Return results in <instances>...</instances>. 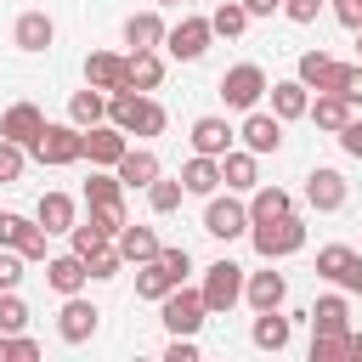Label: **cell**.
<instances>
[{"label": "cell", "instance_id": "6da1fadb", "mask_svg": "<svg viewBox=\"0 0 362 362\" xmlns=\"http://www.w3.org/2000/svg\"><path fill=\"white\" fill-rule=\"evenodd\" d=\"M107 119H113L124 136H164V124H170L164 107H158L147 90H130V85L107 96Z\"/></svg>", "mask_w": 362, "mask_h": 362}, {"label": "cell", "instance_id": "7a4b0ae2", "mask_svg": "<svg viewBox=\"0 0 362 362\" xmlns=\"http://www.w3.org/2000/svg\"><path fill=\"white\" fill-rule=\"evenodd\" d=\"M187 272H192V255H187V249H158L153 260L136 266V294H141V300H164L170 288L187 283Z\"/></svg>", "mask_w": 362, "mask_h": 362}, {"label": "cell", "instance_id": "3957f363", "mask_svg": "<svg viewBox=\"0 0 362 362\" xmlns=\"http://www.w3.org/2000/svg\"><path fill=\"white\" fill-rule=\"evenodd\" d=\"M249 243L260 260H283L294 249H305V226L300 215H277V221H249Z\"/></svg>", "mask_w": 362, "mask_h": 362}, {"label": "cell", "instance_id": "277c9868", "mask_svg": "<svg viewBox=\"0 0 362 362\" xmlns=\"http://www.w3.org/2000/svg\"><path fill=\"white\" fill-rule=\"evenodd\" d=\"M34 158L51 164V170L79 164V158H85V130H79V124H45V130L34 136Z\"/></svg>", "mask_w": 362, "mask_h": 362}, {"label": "cell", "instance_id": "5b68a950", "mask_svg": "<svg viewBox=\"0 0 362 362\" xmlns=\"http://www.w3.org/2000/svg\"><path fill=\"white\" fill-rule=\"evenodd\" d=\"M204 311L215 317V311H232L238 300H243V266H232V260H215L209 272H204Z\"/></svg>", "mask_w": 362, "mask_h": 362}, {"label": "cell", "instance_id": "8992f818", "mask_svg": "<svg viewBox=\"0 0 362 362\" xmlns=\"http://www.w3.org/2000/svg\"><path fill=\"white\" fill-rule=\"evenodd\" d=\"M209 40H215L209 17H181L175 28H164V51H170L175 62H198V57L209 51Z\"/></svg>", "mask_w": 362, "mask_h": 362}, {"label": "cell", "instance_id": "52a82bcc", "mask_svg": "<svg viewBox=\"0 0 362 362\" xmlns=\"http://www.w3.org/2000/svg\"><path fill=\"white\" fill-rule=\"evenodd\" d=\"M158 305H164V328H170V334H198V328H204V317H209L198 288H170Z\"/></svg>", "mask_w": 362, "mask_h": 362}, {"label": "cell", "instance_id": "ba28073f", "mask_svg": "<svg viewBox=\"0 0 362 362\" xmlns=\"http://www.w3.org/2000/svg\"><path fill=\"white\" fill-rule=\"evenodd\" d=\"M221 96H226V107H255L266 96V74L255 62H238V68L221 74Z\"/></svg>", "mask_w": 362, "mask_h": 362}, {"label": "cell", "instance_id": "9c48e42d", "mask_svg": "<svg viewBox=\"0 0 362 362\" xmlns=\"http://www.w3.org/2000/svg\"><path fill=\"white\" fill-rule=\"evenodd\" d=\"M204 232L232 243V238H243V232H249V209H243L238 198H215V192H209V209H204Z\"/></svg>", "mask_w": 362, "mask_h": 362}, {"label": "cell", "instance_id": "30bf717a", "mask_svg": "<svg viewBox=\"0 0 362 362\" xmlns=\"http://www.w3.org/2000/svg\"><path fill=\"white\" fill-rule=\"evenodd\" d=\"M45 130V113L34 107V102H11L6 113H0V136L6 141H17V147H34V136Z\"/></svg>", "mask_w": 362, "mask_h": 362}, {"label": "cell", "instance_id": "8fae6325", "mask_svg": "<svg viewBox=\"0 0 362 362\" xmlns=\"http://www.w3.org/2000/svg\"><path fill=\"white\" fill-rule=\"evenodd\" d=\"M124 147H130V141H124L119 124H90V130H85V158H90L96 170H113V164L124 158Z\"/></svg>", "mask_w": 362, "mask_h": 362}, {"label": "cell", "instance_id": "7c38bea8", "mask_svg": "<svg viewBox=\"0 0 362 362\" xmlns=\"http://www.w3.org/2000/svg\"><path fill=\"white\" fill-rule=\"evenodd\" d=\"M305 204H311V209H322V215L345 209V175H339V170H328V164H322V170H311V175H305Z\"/></svg>", "mask_w": 362, "mask_h": 362}, {"label": "cell", "instance_id": "4fadbf2b", "mask_svg": "<svg viewBox=\"0 0 362 362\" xmlns=\"http://www.w3.org/2000/svg\"><path fill=\"white\" fill-rule=\"evenodd\" d=\"M96 305L90 300H79V294H68V305H62V317H57V334L68 339V345H85L90 334H96Z\"/></svg>", "mask_w": 362, "mask_h": 362}, {"label": "cell", "instance_id": "5bb4252c", "mask_svg": "<svg viewBox=\"0 0 362 362\" xmlns=\"http://www.w3.org/2000/svg\"><path fill=\"white\" fill-rule=\"evenodd\" d=\"M85 85H96V90H124L130 79H124V57H113V51H90L85 57Z\"/></svg>", "mask_w": 362, "mask_h": 362}, {"label": "cell", "instance_id": "9a60e30c", "mask_svg": "<svg viewBox=\"0 0 362 362\" xmlns=\"http://www.w3.org/2000/svg\"><path fill=\"white\" fill-rule=\"evenodd\" d=\"M339 68H345V62H334L328 51H305L300 68H294V79H300L305 90H334V85H339Z\"/></svg>", "mask_w": 362, "mask_h": 362}, {"label": "cell", "instance_id": "2e32d148", "mask_svg": "<svg viewBox=\"0 0 362 362\" xmlns=\"http://www.w3.org/2000/svg\"><path fill=\"white\" fill-rule=\"evenodd\" d=\"M238 136H243L249 153H277V147H283V119H277V113H249Z\"/></svg>", "mask_w": 362, "mask_h": 362}, {"label": "cell", "instance_id": "e0dca14e", "mask_svg": "<svg viewBox=\"0 0 362 362\" xmlns=\"http://www.w3.org/2000/svg\"><path fill=\"white\" fill-rule=\"evenodd\" d=\"M11 40H17V51H51L57 23H51L45 11H23V17H17V28H11Z\"/></svg>", "mask_w": 362, "mask_h": 362}, {"label": "cell", "instance_id": "ac0fdd59", "mask_svg": "<svg viewBox=\"0 0 362 362\" xmlns=\"http://www.w3.org/2000/svg\"><path fill=\"white\" fill-rule=\"evenodd\" d=\"M113 249H119V260L141 266V260H153V255H158L164 243H158V232H153V226H130V221H124V226H119V243H113Z\"/></svg>", "mask_w": 362, "mask_h": 362}, {"label": "cell", "instance_id": "d6986e66", "mask_svg": "<svg viewBox=\"0 0 362 362\" xmlns=\"http://www.w3.org/2000/svg\"><path fill=\"white\" fill-rule=\"evenodd\" d=\"M283 294H288L283 272H255V277H243V300H249L255 311H277V305H283Z\"/></svg>", "mask_w": 362, "mask_h": 362}, {"label": "cell", "instance_id": "ffe728a7", "mask_svg": "<svg viewBox=\"0 0 362 362\" xmlns=\"http://www.w3.org/2000/svg\"><path fill=\"white\" fill-rule=\"evenodd\" d=\"M102 119H107V90L85 85V90H74V96H68V124L90 130V124H102Z\"/></svg>", "mask_w": 362, "mask_h": 362}, {"label": "cell", "instance_id": "44dd1931", "mask_svg": "<svg viewBox=\"0 0 362 362\" xmlns=\"http://www.w3.org/2000/svg\"><path fill=\"white\" fill-rule=\"evenodd\" d=\"M124 45H130V51H158V45H164V17H158V11H136V17L124 23Z\"/></svg>", "mask_w": 362, "mask_h": 362}, {"label": "cell", "instance_id": "7402d4cb", "mask_svg": "<svg viewBox=\"0 0 362 362\" xmlns=\"http://www.w3.org/2000/svg\"><path fill=\"white\" fill-rule=\"evenodd\" d=\"M124 79H130V90H158L164 57H158V51H130V57H124Z\"/></svg>", "mask_w": 362, "mask_h": 362}, {"label": "cell", "instance_id": "603a6c76", "mask_svg": "<svg viewBox=\"0 0 362 362\" xmlns=\"http://www.w3.org/2000/svg\"><path fill=\"white\" fill-rule=\"evenodd\" d=\"M266 90H272V113H277V119H305L311 90H305L300 79H277V85H266Z\"/></svg>", "mask_w": 362, "mask_h": 362}, {"label": "cell", "instance_id": "cb8c5ba5", "mask_svg": "<svg viewBox=\"0 0 362 362\" xmlns=\"http://www.w3.org/2000/svg\"><path fill=\"white\" fill-rule=\"evenodd\" d=\"M181 187H187V192H198V198H209V192L221 187V158L192 153V158H187V170H181Z\"/></svg>", "mask_w": 362, "mask_h": 362}, {"label": "cell", "instance_id": "d4e9b609", "mask_svg": "<svg viewBox=\"0 0 362 362\" xmlns=\"http://www.w3.org/2000/svg\"><path fill=\"white\" fill-rule=\"evenodd\" d=\"M85 277H90V272H85V260H79V255H57V260H45V283H51L57 294H79V288H85Z\"/></svg>", "mask_w": 362, "mask_h": 362}, {"label": "cell", "instance_id": "484cf974", "mask_svg": "<svg viewBox=\"0 0 362 362\" xmlns=\"http://www.w3.org/2000/svg\"><path fill=\"white\" fill-rule=\"evenodd\" d=\"M345 328H351L345 294H322V300L311 305V334H345Z\"/></svg>", "mask_w": 362, "mask_h": 362}, {"label": "cell", "instance_id": "4316f807", "mask_svg": "<svg viewBox=\"0 0 362 362\" xmlns=\"http://www.w3.org/2000/svg\"><path fill=\"white\" fill-rule=\"evenodd\" d=\"M305 119H317V130H339V124L351 119V102H345L339 90H317L311 107H305Z\"/></svg>", "mask_w": 362, "mask_h": 362}, {"label": "cell", "instance_id": "83f0119b", "mask_svg": "<svg viewBox=\"0 0 362 362\" xmlns=\"http://www.w3.org/2000/svg\"><path fill=\"white\" fill-rule=\"evenodd\" d=\"M113 175H119L124 187H147V181L158 175V158H153L147 147H124V158L113 164Z\"/></svg>", "mask_w": 362, "mask_h": 362}, {"label": "cell", "instance_id": "f1b7e54d", "mask_svg": "<svg viewBox=\"0 0 362 362\" xmlns=\"http://www.w3.org/2000/svg\"><path fill=\"white\" fill-rule=\"evenodd\" d=\"M221 181L232 187V192H255L260 187V175H255V153H221Z\"/></svg>", "mask_w": 362, "mask_h": 362}, {"label": "cell", "instance_id": "f546056e", "mask_svg": "<svg viewBox=\"0 0 362 362\" xmlns=\"http://www.w3.org/2000/svg\"><path fill=\"white\" fill-rule=\"evenodd\" d=\"M226 147H232V130H226V119H215V113H209V119H198V124H192V153H209V158H221Z\"/></svg>", "mask_w": 362, "mask_h": 362}, {"label": "cell", "instance_id": "4dcf8cb0", "mask_svg": "<svg viewBox=\"0 0 362 362\" xmlns=\"http://www.w3.org/2000/svg\"><path fill=\"white\" fill-rule=\"evenodd\" d=\"M34 221L45 226V238H51V232H68V226H74V198H68V192H45L40 209H34Z\"/></svg>", "mask_w": 362, "mask_h": 362}, {"label": "cell", "instance_id": "1f68e13d", "mask_svg": "<svg viewBox=\"0 0 362 362\" xmlns=\"http://www.w3.org/2000/svg\"><path fill=\"white\" fill-rule=\"evenodd\" d=\"M249 339H255L260 351H283V345H288V317H283V311H260Z\"/></svg>", "mask_w": 362, "mask_h": 362}, {"label": "cell", "instance_id": "d6a6232c", "mask_svg": "<svg viewBox=\"0 0 362 362\" xmlns=\"http://www.w3.org/2000/svg\"><path fill=\"white\" fill-rule=\"evenodd\" d=\"M277 215H294V198L283 187H260L255 204H249V221H277Z\"/></svg>", "mask_w": 362, "mask_h": 362}, {"label": "cell", "instance_id": "836d02e7", "mask_svg": "<svg viewBox=\"0 0 362 362\" xmlns=\"http://www.w3.org/2000/svg\"><path fill=\"white\" fill-rule=\"evenodd\" d=\"M209 28H215V34H226V40H238V34L249 28V11H243V0H226V6H215V11H209Z\"/></svg>", "mask_w": 362, "mask_h": 362}, {"label": "cell", "instance_id": "e575fe53", "mask_svg": "<svg viewBox=\"0 0 362 362\" xmlns=\"http://www.w3.org/2000/svg\"><path fill=\"white\" fill-rule=\"evenodd\" d=\"M181 181H164V175H153L147 181V204H153V215H170V209H181Z\"/></svg>", "mask_w": 362, "mask_h": 362}, {"label": "cell", "instance_id": "d590c367", "mask_svg": "<svg viewBox=\"0 0 362 362\" xmlns=\"http://www.w3.org/2000/svg\"><path fill=\"white\" fill-rule=\"evenodd\" d=\"M351 260H356V255H351L345 243H328V249H317V277H328V283H339Z\"/></svg>", "mask_w": 362, "mask_h": 362}, {"label": "cell", "instance_id": "8d00e7d4", "mask_svg": "<svg viewBox=\"0 0 362 362\" xmlns=\"http://www.w3.org/2000/svg\"><path fill=\"white\" fill-rule=\"evenodd\" d=\"M28 328V305L17 300V288H0V334H17Z\"/></svg>", "mask_w": 362, "mask_h": 362}, {"label": "cell", "instance_id": "74e56055", "mask_svg": "<svg viewBox=\"0 0 362 362\" xmlns=\"http://www.w3.org/2000/svg\"><path fill=\"white\" fill-rule=\"evenodd\" d=\"M40 221H28V215H11V209H0V249H23V238L34 232Z\"/></svg>", "mask_w": 362, "mask_h": 362}, {"label": "cell", "instance_id": "f35d334b", "mask_svg": "<svg viewBox=\"0 0 362 362\" xmlns=\"http://www.w3.org/2000/svg\"><path fill=\"white\" fill-rule=\"evenodd\" d=\"M90 226L107 232V238H119V226H124V198H113V204H90Z\"/></svg>", "mask_w": 362, "mask_h": 362}, {"label": "cell", "instance_id": "ab89813d", "mask_svg": "<svg viewBox=\"0 0 362 362\" xmlns=\"http://www.w3.org/2000/svg\"><path fill=\"white\" fill-rule=\"evenodd\" d=\"M68 238H74V255H79V260H90V255H96L102 243H113V238H107V232H96L90 221H85V226L74 221V226H68Z\"/></svg>", "mask_w": 362, "mask_h": 362}, {"label": "cell", "instance_id": "60d3db41", "mask_svg": "<svg viewBox=\"0 0 362 362\" xmlns=\"http://www.w3.org/2000/svg\"><path fill=\"white\" fill-rule=\"evenodd\" d=\"M85 198L90 204H113V198H124V181L119 175H90L85 181Z\"/></svg>", "mask_w": 362, "mask_h": 362}, {"label": "cell", "instance_id": "b9f144b4", "mask_svg": "<svg viewBox=\"0 0 362 362\" xmlns=\"http://www.w3.org/2000/svg\"><path fill=\"white\" fill-rule=\"evenodd\" d=\"M119 266H124V260H119V249H113V243H102V249L85 260V272H90V277H119Z\"/></svg>", "mask_w": 362, "mask_h": 362}, {"label": "cell", "instance_id": "7bdbcfd3", "mask_svg": "<svg viewBox=\"0 0 362 362\" xmlns=\"http://www.w3.org/2000/svg\"><path fill=\"white\" fill-rule=\"evenodd\" d=\"M345 356V334H311V362H339Z\"/></svg>", "mask_w": 362, "mask_h": 362}, {"label": "cell", "instance_id": "ee69618b", "mask_svg": "<svg viewBox=\"0 0 362 362\" xmlns=\"http://www.w3.org/2000/svg\"><path fill=\"white\" fill-rule=\"evenodd\" d=\"M17 175H23V147H17V141H6V136H0V187H11V181H17Z\"/></svg>", "mask_w": 362, "mask_h": 362}, {"label": "cell", "instance_id": "f6af8a7d", "mask_svg": "<svg viewBox=\"0 0 362 362\" xmlns=\"http://www.w3.org/2000/svg\"><path fill=\"white\" fill-rule=\"evenodd\" d=\"M34 356H40L34 339H11V334H0V362H34Z\"/></svg>", "mask_w": 362, "mask_h": 362}, {"label": "cell", "instance_id": "bcb514c9", "mask_svg": "<svg viewBox=\"0 0 362 362\" xmlns=\"http://www.w3.org/2000/svg\"><path fill=\"white\" fill-rule=\"evenodd\" d=\"M23 266H28V260H23L17 249H0V288H17V283H23Z\"/></svg>", "mask_w": 362, "mask_h": 362}, {"label": "cell", "instance_id": "7dc6e473", "mask_svg": "<svg viewBox=\"0 0 362 362\" xmlns=\"http://www.w3.org/2000/svg\"><path fill=\"white\" fill-rule=\"evenodd\" d=\"M334 90L356 107V102H362V62H356V68H339V85H334Z\"/></svg>", "mask_w": 362, "mask_h": 362}, {"label": "cell", "instance_id": "c3c4849f", "mask_svg": "<svg viewBox=\"0 0 362 362\" xmlns=\"http://www.w3.org/2000/svg\"><path fill=\"white\" fill-rule=\"evenodd\" d=\"M317 11H322V0H283L288 23H317Z\"/></svg>", "mask_w": 362, "mask_h": 362}, {"label": "cell", "instance_id": "681fc988", "mask_svg": "<svg viewBox=\"0 0 362 362\" xmlns=\"http://www.w3.org/2000/svg\"><path fill=\"white\" fill-rule=\"evenodd\" d=\"M328 6H334V17H339V23L351 28V34L362 28V0H328Z\"/></svg>", "mask_w": 362, "mask_h": 362}, {"label": "cell", "instance_id": "f907efd6", "mask_svg": "<svg viewBox=\"0 0 362 362\" xmlns=\"http://www.w3.org/2000/svg\"><path fill=\"white\" fill-rule=\"evenodd\" d=\"M339 147H345L351 158H362V119H345V124H339Z\"/></svg>", "mask_w": 362, "mask_h": 362}, {"label": "cell", "instance_id": "816d5d0a", "mask_svg": "<svg viewBox=\"0 0 362 362\" xmlns=\"http://www.w3.org/2000/svg\"><path fill=\"white\" fill-rule=\"evenodd\" d=\"M164 362H198V345H192V334H175V345L164 351Z\"/></svg>", "mask_w": 362, "mask_h": 362}, {"label": "cell", "instance_id": "f5cc1de1", "mask_svg": "<svg viewBox=\"0 0 362 362\" xmlns=\"http://www.w3.org/2000/svg\"><path fill=\"white\" fill-rule=\"evenodd\" d=\"M243 11L249 17H272V11H283V0H243Z\"/></svg>", "mask_w": 362, "mask_h": 362}, {"label": "cell", "instance_id": "db71d44e", "mask_svg": "<svg viewBox=\"0 0 362 362\" xmlns=\"http://www.w3.org/2000/svg\"><path fill=\"white\" fill-rule=\"evenodd\" d=\"M339 283H345V288H351V294H362V260H351V266H345V277H339Z\"/></svg>", "mask_w": 362, "mask_h": 362}, {"label": "cell", "instance_id": "11a10c76", "mask_svg": "<svg viewBox=\"0 0 362 362\" xmlns=\"http://www.w3.org/2000/svg\"><path fill=\"white\" fill-rule=\"evenodd\" d=\"M345 356H351V362H362V334H351V328H345Z\"/></svg>", "mask_w": 362, "mask_h": 362}, {"label": "cell", "instance_id": "9f6ffc18", "mask_svg": "<svg viewBox=\"0 0 362 362\" xmlns=\"http://www.w3.org/2000/svg\"><path fill=\"white\" fill-rule=\"evenodd\" d=\"M356 62H362V28H356Z\"/></svg>", "mask_w": 362, "mask_h": 362}, {"label": "cell", "instance_id": "6f0895ef", "mask_svg": "<svg viewBox=\"0 0 362 362\" xmlns=\"http://www.w3.org/2000/svg\"><path fill=\"white\" fill-rule=\"evenodd\" d=\"M153 6H181V0H153Z\"/></svg>", "mask_w": 362, "mask_h": 362}]
</instances>
